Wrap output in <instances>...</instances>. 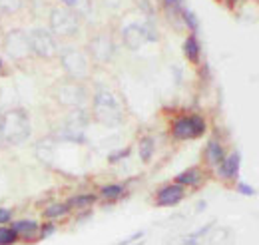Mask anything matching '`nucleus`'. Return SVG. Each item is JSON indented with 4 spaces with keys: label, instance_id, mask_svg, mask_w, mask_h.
<instances>
[{
    "label": "nucleus",
    "instance_id": "obj_1",
    "mask_svg": "<svg viewBox=\"0 0 259 245\" xmlns=\"http://www.w3.org/2000/svg\"><path fill=\"white\" fill-rule=\"evenodd\" d=\"M30 122L28 116L22 110H12L6 112L0 120V136L4 142L12 144V146H20L30 138Z\"/></svg>",
    "mask_w": 259,
    "mask_h": 245
},
{
    "label": "nucleus",
    "instance_id": "obj_2",
    "mask_svg": "<svg viewBox=\"0 0 259 245\" xmlns=\"http://www.w3.org/2000/svg\"><path fill=\"white\" fill-rule=\"evenodd\" d=\"M94 116L104 126H118L124 118L122 104L110 90H98L94 96Z\"/></svg>",
    "mask_w": 259,
    "mask_h": 245
},
{
    "label": "nucleus",
    "instance_id": "obj_3",
    "mask_svg": "<svg viewBox=\"0 0 259 245\" xmlns=\"http://www.w3.org/2000/svg\"><path fill=\"white\" fill-rule=\"evenodd\" d=\"M50 28L58 36H74L80 30V16L70 8H54L50 14Z\"/></svg>",
    "mask_w": 259,
    "mask_h": 245
},
{
    "label": "nucleus",
    "instance_id": "obj_4",
    "mask_svg": "<svg viewBox=\"0 0 259 245\" xmlns=\"http://www.w3.org/2000/svg\"><path fill=\"white\" fill-rule=\"evenodd\" d=\"M28 46L30 50L40 56V58H50L56 54L58 46H56V38L52 32L44 30V28H34L30 34H28Z\"/></svg>",
    "mask_w": 259,
    "mask_h": 245
},
{
    "label": "nucleus",
    "instance_id": "obj_5",
    "mask_svg": "<svg viewBox=\"0 0 259 245\" xmlns=\"http://www.w3.org/2000/svg\"><path fill=\"white\" fill-rule=\"evenodd\" d=\"M205 132V120L202 116H189V118H180L171 126V133L176 140H193L204 136Z\"/></svg>",
    "mask_w": 259,
    "mask_h": 245
},
{
    "label": "nucleus",
    "instance_id": "obj_6",
    "mask_svg": "<svg viewBox=\"0 0 259 245\" xmlns=\"http://www.w3.org/2000/svg\"><path fill=\"white\" fill-rule=\"evenodd\" d=\"M62 66L72 78L82 80L88 76V58H86L84 52L76 50V48H66L62 52Z\"/></svg>",
    "mask_w": 259,
    "mask_h": 245
},
{
    "label": "nucleus",
    "instance_id": "obj_7",
    "mask_svg": "<svg viewBox=\"0 0 259 245\" xmlns=\"http://www.w3.org/2000/svg\"><path fill=\"white\" fill-rule=\"evenodd\" d=\"M122 38H124V44L130 50H138L142 44H146L149 40H158L156 32L149 28V24H138V22L128 24L122 32Z\"/></svg>",
    "mask_w": 259,
    "mask_h": 245
},
{
    "label": "nucleus",
    "instance_id": "obj_8",
    "mask_svg": "<svg viewBox=\"0 0 259 245\" xmlns=\"http://www.w3.org/2000/svg\"><path fill=\"white\" fill-rule=\"evenodd\" d=\"M58 102L64 104V106L82 108L84 102H86V90L80 84H76V82L64 84V86L58 88Z\"/></svg>",
    "mask_w": 259,
    "mask_h": 245
},
{
    "label": "nucleus",
    "instance_id": "obj_9",
    "mask_svg": "<svg viewBox=\"0 0 259 245\" xmlns=\"http://www.w3.org/2000/svg\"><path fill=\"white\" fill-rule=\"evenodd\" d=\"M90 54L98 60V62H108L114 56V42L108 34H98L96 38H92L90 42Z\"/></svg>",
    "mask_w": 259,
    "mask_h": 245
},
{
    "label": "nucleus",
    "instance_id": "obj_10",
    "mask_svg": "<svg viewBox=\"0 0 259 245\" xmlns=\"http://www.w3.org/2000/svg\"><path fill=\"white\" fill-rule=\"evenodd\" d=\"M185 195V189L184 186H178V184H169L166 188H162L156 195V204L162 206V207H171V206H178Z\"/></svg>",
    "mask_w": 259,
    "mask_h": 245
},
{
    "label": "nucleus",
    "instance_id": "obj_11",
    "mask_svg": "<svg viewBox=\"0 0 259 245\" xmlns=\"http://www.w3.org/2000/svg\"><path fill=\"white\" fill-rule=\"evenodd\" d=\"M240 166H241V155L237 151H233L222 162L218 173H220V177H223V180H233V177H237V173H240Z\"/></svg>",
    "mask_w": 259,
    "mask_h": 245
},
{
    "label": "nucleus",
    "instance_id": "obj_12",
    "mask_svg": "<svg viewBox=\"0 0 259 245\" xmlns=\"http://www.w3.org/2000/svg\"><path fill=\"white\" fill-rule=\"evenodd\" d=\"M6 48L10 50V54L14 58L24 56L26 54V48H30L28 46V36H24L22 32H12V34H8V38H6Z\"/></svg>",
    "mask_w": 259,
    "mask_h": 245
},
{
    "label": "nucleus",
    "instance_id": "obj_13",
    "mask_svg": "<svg viewBox=\"0 0 259 245\" xmlns=\"http://www.w3.org/2000/svg\"><path fill=\"white\" fill-rule=\"evenodd\" d=\"M225 160V151H223V146L218 142V140H211L207 146H205V162L209 166H222V162Z\"/></svg>",
    "mask_w": 259,
    "mask_h": 245
},
{
    "label": "nucleus",
    "instance_id": "obj_14",
    "mask_svg": "<svg viewBox=\"0 0 259 245\" xmlns=\"http://www.w3.org/2000/svg\"><path fill=\"white\" fill-rule=\"evenodd\" d=\"M16 235H20V237H26V239H30V237H36L38 233H40V226L36 224V221H32V219H22V221H16V224H12V227H10Z\"/></svg>",
    "mask_w": 259,
    "mask_h": 245
},
{
    "label": "nucleus",
    "instance_id": "obj_15",
    "mask_svg": "<svg viewBox=\"0 0 259 245\" xmlns=\"http://www.w3.org/2000/svg\"><path fill=\"white\" fill-rule=\"evenodd\" d=\"M202 180H204L202 171H200L198 168H189V170L182 171V173L176 177V184H178V186H184V188H185V186H200Z\"/></svg>",
    "mask_w": 259,
    "mask_h": 245
},
{
    "label": "nucleus",
    "instance_id": "obj_16",
    "mask_svg": "<svg viewBox=\"0 0 259 245\" xmlns=\"http://www.w3.org/2000/svg\"><path fill=\"white\" fill-rule=\"evenodd\" d=\"M184 54L185 58L191 62V64H198L200 62V42L196 36H187L185 42H184Z\"/></svg>",
    "mask_w": 259,
    "mask_h": 245
},
{
    "label": "nucleus",
    "instance_id": "obj_17",
    "mask_svg": "<svg viewBox=\"0 0 259 245\" xmlns=\"http://www.w3.org/2000/svg\"><path fill=\"white\" fill-rule=\"evenodd\" d=\"M96 195L94 193H80V195H74V197H70L68 199V207H72V209H88L90 206H94L96 204Z\"/></svg>",
    "mask_w": 259,
    "mask_h": 245
},
{
    "label": "nucleus",
    "instance_id": "obj_18",
    "mask_svg": "<svg viewBox=\"0 0 259 245\" xmlns=\"http://www.w3.org/2000/svg\"><path fill=\"white\" fill-rule=\"evenodd\" d=\"M154 151H156V142H154V138H144V140L140 142V160H142V162H149V160H152Z\"/></svg>",
    "mask_w": 259,
    "mask_h": 245
},
{
    "label": "nucleus",
    "instance_id": "obj_19",
    "mask_svg": "<svg viewBox=\"0 0 259 245\" xmlns=\"http://www.w3.org/2000/svg\"><path fill=\"white\" fill-rule=\"evenodd\" d=\"M70 211V207L66 204H52L44 209V217L46 219H58V217H64Z\"/></svg>",
    "mask_w": 259,
    "mask_h": 245
},
{
    "label": "nucleus",
    "instance_id": "obj_20",
    "mask_svg": "<svg viewBox=\"0 0 259 245\" xmlns=\"http://www.w3.org/2000/svg\"><path fill=\"white\" fill-rule=\"evenodd\" d=\"M124 193V188L120 186V184H112V186H104L102 189H100V195L104 197V199H118L120 195Z\"/></svg>",
    "mask_w": 259,
    "mask_h": 245
},
{
    "label": "nucleus",
    "instance_id": "obj_21",
    "mask_svg": "<svg viewBox=\"0 0 259 245\" xmlns=\"http://www.w3.org/2000/svg\"><path fill=\"white\" fill-rule=\"evenodd\" d=\"M166 2V8H167V12H169V16H174V18H178V16H182L184 14V0H164ZM171 18V20H174Z\"/></svg>",
    "mask_w": 259,
    "mask_h": 245
},
{
    "label": "nucleus",
    "instance_id": "obj_22",
    "mask_svg": "<svg viewBox=\"0 0 259 245\" xmlns=\"http://www.w3.org/2000/svg\"><path fill=\"white\" fill-rule=\"evenodd\" d=\"M62 2H66L68 6H72V8H76L78 12V16L80 14H86V12H90V0H62Z\"/></svg>",
    "mask_w": 259,
    "mask_h": 245
},
{
    "label": "nucleus",
    "instance_id": "obj_23",
    "mask_svg": "<svg viewBox=\"0 0 259 245\" xmlns=\"http://www.w3.org/2000/svg\"><path fill=\"white\" fill-rule=\"evenodd\" d=\"M18 235L10 227H0V245H14Z\"/></svg>",
    "mask_w": 259,
    "mask_h": 245
},
{
    "label": "nucleus",
    "instance_id": "obj_24",
    "mask_svg": "<svg viewBox=\"0 0 259 245\" xmlns=\"http://www.w3.org/2000/svg\"><path fill=\"white\" fill-rule=\"evenodd\" d=\"M182 20H184V24L191 30V32H196L198 30V26H200V22H198V18H196V14H193L191 10H184V14H182Z\"/></svg>",
    "mask_w": 259,
    "mask_h": 245
},
{
    "label": "nucleus",
    "instance_id": "obj_25",
    "mask_svg": "<svg viewBox=\"0 0 259 245\" xmlns=\"http://www.w3.org/2000/svg\"><path fill=\"white\" fill-rule=\"evenodd\" d=\"M0 6H2L4 10H8V12H14V10H18L20 6H22V0H0Z\"/></svg>",
    "mask_w": 259,
    "mask_h": 245
},
{
    "label": "nucleus",
    "instance_id": "obj_26",
    "mask_svg": "<svg viewBox=\"0 0 259 245\" xmlns=\"http://www.w3.org/2000/svg\"><path fill=\"white\" fill-rule=\"evenodd\" d=\"M128 155H130V148H124V150H120V151L112 153V155H110V158H108V160H110V164H118L120 160L128 158Z\"/></svg>",
    "mask_w": 259,
    "mask_h": 245
},
{
    "label": "nucleus",
    "instance_id": "obj_27",
    "mask_svg": "<svg viewBox=\"0 0 259 245\" xmlns=\"http://www.w3.org/2000/svg\"><path fill=\"white\" fill-rule=\"evenodd\" d=\"M56 231V226L54 224H46V226H40V239H46V237H50L52 233Z\"/></svg>",
    "mask_w": 259,
    "mask_h": 245
},
{
    "label": "nucleus",
    "instance_id": "obj_28",
    "mask_svg": "<svg viewBox=\"0 0 259 245\" xmlns=\"http://www.w3.org/2000/svg\"><path fill=\"white\" fill-rule=\"evenodd\" d=\"M237 191H240L241 195H247V197L255 195V188H251V186L243 184V182H240V184H237Z\"/></svg>",
    "mask_w": 259,
    "mask_h": 245
},
{
    "label": "nucleus",
    "instance_id": "obj_29",
    "mask_svg": "<svg viewBox=\"0 0 259 245\" xmlns=\"http://www.w3.org/2000/svg\"><path fill=\"white\" fill-rule=\"evenodd\" d=\"M142 237H144V231H136L134 235H130V237H126V239H124V241H120L118 245H132V243H134L136 239H142Z\"/></svg>",
    "mask_w": 259,
    "mask_h": 245
},
{
    "label": "nucleus",
    "instance_id": "obj_30",
    "mask_svg": "<svg viewBox=\"0 0 259 245\" xmlns=\"http://www.w3.org/2000/svg\"><path fill=\"white\" fill-rule=\"evenodd\" d=\"M10 217H12V211H10V209L0 207V226H2V224H8Z\"/></svg>",
    "mask_w": 259,
    "mask_h": 245
},
{
    "label": "nucleus",
    "instance_id": "obj_31",
    "mask_svg": "<svg viewBox=\"0 0 259 245\" xmlns=\"http://www.w3.org/2000/svg\"><path fill=\"white\" fill-rule=\"evenodd\" d=\"M204 207H205V202H200V204H198V211H202Z\"/></svg>",
    "mask_w": 259,
    "mask_h": 245
},
{
    "label": "nucleus",
    "instance_id": "obj_32",
    "mask_svg": "<svg viewBox=\"0 0 259 245\" xmlns=\"http://www.w3.org/2000/svg\"><path fill=\"white\" fill-rule=\"evenodd\" d=\"M4 144H6V142L2 140V136H0V148H4Z\"/></svg>",
    "mask_w": 259,
    "mask_h": 245
},
{
    "label": "nucleus",
    "instance_id": "obj_33",
    "mask_svg": "<svg viewBox=\"0 0 259 245\" xmlns=\"http://www.w3.org/2000/svg\"><path fill=\"white\" fill-rule=\"evenodd\" d=\"M0 70H2V60H0Z\"/></svg>",
    "mask_w": 259,
    "mask_h": 245
},
{
    "label": "nucleus",
    "instance_id": "obj_34",
    "mask_svg": "<svg viewBox=\"0 0 259 245\" xmlns=\"http://www.w3.org/2000/svg\"><path fill=\"white\" fill-rule=\"evenodd\" d=\"M138 245H144V243H142V241H140V243H138Z\"/></svg>",
    "mask_w": 259,
    "mask_h": 245
},
{
    "label": "nucleus",
    "instance_id": "obj_35",
    "mask_svg": "<svg viewBox=\"0 0 259 245\" xmlns=\"http://www.w3.org/2000/svg\"><path fill=\"white\" fill-rule=\"evenodd\" d=\"M229 2H235V0H229Z\"/></svg>",
    "mask_w": 259,
    "mask_h": 245
}]
</instances>
